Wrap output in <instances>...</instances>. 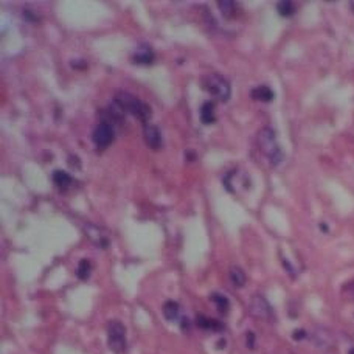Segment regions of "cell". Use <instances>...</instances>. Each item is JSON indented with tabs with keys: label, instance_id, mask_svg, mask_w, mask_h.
I'll list each match as a JSON object with an SVG mask.
<instances>
[{
	"label": "cell",
	"instance_id": "1",
	"mask_svg": "<svg viewBox=\"0 0 354 354\" xmlns=\"http://www.w3.org/2000/svg\"><path fill=\"white\" fill-rule=\"evenodd\" d=\"M115 104L123 110L127 112V114L134 115L135 118H138L141 123H146L151 118V107L146 106L143 101H140L137 96H134L132 93H127V92H117L115 96Z\"/></svg>",
	"mask_w": 354,
	"mask_h": 354
},
{
	"label": "cell",
	"instance_id": "2",
	"mask_svg": "<svg viewBox=\"0 0 354 354\" xmlns=\"http://www.w3.org/2000/svg\"><path fill=\"white\" fill-rule=\"evenodd\" d=\"M257 141H258L260 151L266 155V157H269L272 165H277L281 160L283 155H281L280 146L277 143V135H275L274 129H271V127H263L257 135Z\"/></svg>",
	"mask_w": 354,
	"mask_h": 354
},
{
	"label": "cell",
	"instance_id": "3",
	"mask_svg": "<svg viewBox=\"0 0 354 354\" xmlns=\"http://www.w3.org/2000/svg\"><path fill=\"white\" fill-rule=\"evenodd\" d=\"M202 86L210 95L216 96L219 101H229V98L232 95L230 82L219 73H208L207 76H204Z\"/></svg>",
	"mask_w": 354,
	"mask_h": 354
},
{
	"label": "cell",
	"instance_id": "4",
	"mask_svg": "<svg viewBox=\"0 0 354 354\" xmlns=\"http://www.w3.org/2000/svg\"><path fill=\"white\" fill-rule=\"evenodd\" d=\"M107 345L115 354H123L127 350L126 328L118 320H112L107 325Z\"/></svg>",
	"mask_w": 354,
	"mask_h": 354
},
{
	"label": "cell",
	"instance_id": "5",
	"mask_svg": "<svg viewBox=\"0 0 354 354\" xmlns=\"http://www.w3.org/2000/svg\"><path fill=\"white\" fill-rule=\"evenodd\" d=\"M114 138H115L114 127H112L110 123H104V121H101L100 124H98L93 129V134H92V140L98 148L109 146L112 141H114Z\"/></svg>",
	"mask_w": 354,
	"mask_h": 354
},
{
	"label": "cell",
	"instance_id": "6",
	"mask_svg": "<svg viewBox=\"0 0 354 354\" xmlns=\"http://www.w3.org/2000/svg\"><path fill=\"white\" fill-rule=\"evenodd\" d=\"M250 314L261 320H271L272 319V308L267 303V300L261 295H253L250 300Z\"/></svg>",
	"mask_w": 354,
	"mask_h": 354
},
{
	"label": "cell",
	"instance_id": "7",
	"mask_svg": "<svg viewBox=\"0 0 354 354\" xmlns=\"http://www.w3.org/2000/svg\"><path fill=\"white\" fill-rule=\"evenodd\" d=\"M145 141L146 145L152 149H159L162 146V135L157 126H152V124H146L145 126Z\"/></svg>",
	"mask_w": 354,
	"mask_h": 354
},
{
	"label": "cell",
	"instance_id": "8",
	"mask_svg": "<svg viewBox=\"0 0 354 354\" xmlns=\"http://www.w3.org/2000/svg\"><path fill=\"white\" fill-rule=\"evenodd\" d=\"M196 323H197V327L202 328V330H210V331H216V333H219V331L224 330V325H222L219 320L208 319V317H205V316H202V314L197 316Z\"/></svg>",
	"mask_w": 354,
	"mask_h": 354
},
{
	"label": "cell",
	"instance_id": "9",
	"mask_svg": "<svg viewBox=\"0 0 354 354\" xmlns=\"http://www.w3.org/2000/svg\"><path fill=\"white\" fill-rule=\"evenodd\" d=\"M274 96H275V93L272 92L271 87H267V86H258V87H255L252 90V98L253 100H257V101L269 103V101L274 100Z\"/></svg>",
	"mask_w": 354,
	"mask_h": 354
},
{
	"label": "cell",
	"instance_id": "10",
	"mask_svg": "<svg viewBox=\"0 0 354 354\" xmlns=\"http://www.w3.org/2000/svg\"><path fill=\"white\" fill-rule=\"evenodd\" d=\"M86 232H87V236L92 239V243H93L96 247L106 249V247L109 246V239H107L100 230H98L96 227H92V225H90V227L86 229Z\"/></svg>",
	"mask_w": 354,
	"mask_h": 354
},
{
	"label": "cell",
	"instance_id": "11",
	"mask_svg": "<svg viewBox=\"0 0 354 354\" xmlns=\"http://www.w3.org/2000/svg\"><path fill=\"white\" fill-rule=\"evenodd\" d=\"M132 59L135 64H152L154 62V53L149 47L143 45V47H140L138 51L132 56Z\"/></svg>",
	"mask_w": 354,
	"mask_h": 354
},
{
	"label": "cell",
	"instance_id": "12",
	"mask_svg": "<svg viewBox=\"0 0 354 354\" xmlns=\"http://www.w3.org/2000/svg\"><path fill=\"white\" fill-rule=\"evenodd\" d=\"M163 316L166 320L169 322H174V320H179L180 317V306L177 302H173L169 300L163 305Z\"/></svg>",
	"mask_w": 354,
	"mask_h": 354
},
{
	"label": "cell",
	"instance_id": "13",
	"mask_svg": "<svg viewBox=\"0 0 354 354\" xmlns=\"http://www.w3.org/2000/svg\"><path fill=\"white\" fill-rule=\"evenodd\" d=\"M53 183L59 190H67L73 183V179L70 177L65 171H61V169H58V171L53 173Z\"/></svg>",
	"mask_w": 354,
	"mask_h": 354
},
{
	"label": "cell",
	"instance_id": "14",
	"mask_svg": "<svg viewBox=\"0 0 354 354\" xmlns=\"http://www.w3.org/2000/svg\"><path fill=\"white\" fill-rule=\"evenodd\" d=\"M201 120L204 124H211L216 121V115H215V103L207 101L202 104L201 107Z\"/></svg>",
	"mask_w": 354,
	"mask_h": 354
},
{
	"label": "cell",
	"instance_id": "15",
	"mask_svg": "<svg viewBox=\"0 0 354 354\" xmlns=\"http://www.w3.org/2000/svg\"><path fill=\"white\" fill-rule=\"evenodd\" d=\"M210 300L216 305V308H218V311H219L221 314H227V313H229V309H230V302H229V299H227V297H225V295L215 292V294H211V295H210Z\"/></svg>",
	"mask_w": 354,
	"mask_h": 354
},
{
	"label": "cell",
	"instance_id": "16",
	"mask_svg": "<svg viewBox=\"0 0 354 354\" xmlns=\"http://www.w3.org/2000/svg\"><path fill=\"white\" fill-rule=\"evenodd\" d=\"M229 275H230V280H232V283H233L236 288H243V286L246 285L247 277H246L244 271H243L241 267L233 266V267L230 269V274H229Z\"/></svg>",
	"mask_w": 354,
	"mask_h": 354
},
{
	"label": "cell",
	"instance_id": "17",
	"mask_svg": "<svg viewBox=\"0 0 354 354\" xmlns=\"http://www.w3.org/2000/svg\"><path fill=\"white\" fill-rule=\"evenodd\" d=\"M218 6L221 8V12L224 14L225 17H233L236 14L238 3L230 2V0H224V2H218Z\"/></svg>",
	"mask_w": 354,
	"mask_h": 354
},
{
	"label": "cell",
	"instance_id": "18",
	"mask_svg": "<svg viewBox=\"0 0 354 354\" xmlns=\"http://www.w3.org/2000/svg\"><path fill=\"white\" fill-rule=\"evenodd\" d=\"M90 271H92V266L89 260H81L76 269V275L79 280H87L90 277Z\"/></svg>",
	"mask_w": 354,
	"mask_h": 354
},
{
	"label": "cell",
	"instance_id": "19",
	"mask_svg": "<svg viewBox=\"0 0 354 354\" xmlns=\"http://www.w3.org/2000/svg\"><path fill=\"white\" fill-rule=\"evenodd\" d=\"M277 9L283 17H291L295 14V5L292 2H289V0H286V2H280L277 5Z\"/></svg>",
	"mask_w": 354,
	"mask_h": 354
},
{
	"label": "cell",
	"instance_id": "20",
	"mask_svg": "<svg viewBox=\"0 0 354 354\" xmlns=\"http://www.w3.org/2000/svg\"><path fill=\"white\" fill-rule=\"evenodd\" d=\"M342 295L344 299L348 300V302H354V280L347 283V285L342 288Z\"/></svg>",
	"mask_w": 354,
	"mask_h": 354
},
{
	"label": "cell",
	"instance_id": "21",
	"mask_svg": "<svg viewBox=\"0 0 354 354\" xmlns=\"http://www.w3.org/2000/svg\"><path fill=\"white\" fill-rule=\"evenodd\" d=\"M180 327H182L183 331H188V330H190V320H188L187 317H183L182 322H180Z\"/></svg>",
	"mask_w": 354,
	"mask_h": 354
},
{
	"label": "cell",
	"instance_id": "22",
	"mask_svg": "<svg viewBox=\"0 0 354 354\" xmlns=\"http://www.w3.org/2000/svg\"><path fill=\"white\" fill-rule=\"evenodd\" d=\"M253 344H255V336H253V333H247V347H249V348H253Z\"/></svg>",
	"mask_w": 354,
	"mask_h": 354
},
{
	"label": "cell",
	"instance_id": "23",
	"mask_svg": "<svg viewBox=\"0 0 354 354\" xmlns=\"http://www.w3.org/2000/svg\"><path fill=\"white\" fill-rule=\"evenodd\" d=\"M303 337H306V333H305L303 330L294 331V339H295V341H300V339H303Z\"/></svg>",
	"mask_w": 354,
	"mask_h": 354
},
{
	"label": "cell",
	"instance_id": "24",
	"mask_svg": "<svg viewBox=\"0 0 354 354\" xmlns=\"http://www.w3.org/2000/svg\"><path fill=\"white\" fill-rule=\"evenodd\" d=\"M348 354H354V348H351V350H350V353H348Z\"/></svg>",
	"mask_w": 354,
	"mask_h": 354
}]
</instances>
